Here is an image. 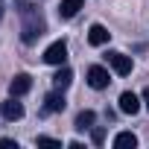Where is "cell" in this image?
Segmentation results:
<instances>
[{
  "instance_id": "obj_5",
  "label": "cell",
  "mask_w": 149,
  "mask_h": 149,
  "mask_svg": "<svg viewBox=\"0 0 149 149\" xmlns=\"http://www.w3.org/2000/svg\"><path fill=\"white\" fill-rule=\"evenodd\" d=\"M29 88H32V76H26V73H18L9 82V94L12 97H24V94H29Z\"/></svg>"
},
{
  "instance_id": "obj_9",
  "label": "cell",
  "mask_w": 149,
  "mask_h": 149,
  "mask_svg": "<svg viewBox=\"0 0 149 149\" xmlns=\"http://www.w3.org/2000/svg\"><path fill=\"white\" fill-rule=\"evenodd\" d=\"M64 105H67V102H64V94H61L58 88H56L53 94H47V97H44V108H47V111H53V114H56V111H64Z\"/></svg>"
},
{
  "instance_id": "obj_12",
  "label": "cell",
  "mask_w": 149,
  "mask_h": 149,
  "mask_svg": "<svg viewBox=\"0 0 149 149\" xmlns=\"http://www.w3.org/2000/svg\"><path fill=\"white\" fill-rule=\"evenodd\" d=\"M82 9V0H61V6H58V15L61 18H73Z\"/></svg>"
},
{
  "instance_id": "obj_17",
  "label": "cell",
  "mask_w": 149,
  "mask_h": 149,
  "mask_svg": "<svg viewBox=\"0 0 149 149\" xmlns=\"http://www.w3.org/2000/svg\"><path fill=\"white\" fill-rule=\"evenodd\" d=\"M143 105H146V108H149V88H146V91H143Z\"/></svg>"
},
{
  "instance_id": "obj_7",
  "label": "cell",
  "mask_w": 149,
  "mask_h": 149,
  "mask_svg": "<svg viewBox=\"0 0 149 149\" xmlns=\"http://www.w3.org/2000/svg\"><path fill=\"white\" fill-rule=\"evenodd\" d=\"M120 111H123V114H137V111H140V100H137V94L123 91V94H120Z\"/></svg>"
},
{
  "instance_id": "obj_15",
  "label": "cell",
  "mask_w": 149,
  "mask_h": 149,
  "mask_svg": "<svg viewBox=\"0 0 149 149\" xmlns=\"http://www.w3.org/2000/svg\"><path fill=\"white\" fill-rule=\"evenodd\" d=\"M0 146H3V149H18V140H12V137H0Z\"/></svg>"
},
{
  "instance_id": "obj_6",
  "label": "cell",
  "mask_w": 149,
  "mask_h": 149,
  "mask_svg": "<svg viewBox=\"0 0 149 149\" xmlns=\"http://www.w3.org/2000/svg\"><path fill=\"white\" fill-rule=\"evenodd\" d=\"M0 114H3L9 123H15V120H21V117H24V105L18 102V97H12V100H6L3 105H0Z\"/></svg>"
},
{
  "instance_id": "obj_1",
  "label": "cell",
  "mask_w": 149,
  "mask_h": 149,
  "mask_svg": "<svg viewBox=\"0 0 149 149\" xmlns=\"http://www.w3.org/2000/svg\"><path fill=\"white\" fill-rule=\"evenodd\" d=\"M21 15H24V26H21V38H24V44H35L41 35H44V29H47V24H44V18L29 6V3H24L21 0Z\"/></svg>"
},
{
  "instance_id": "obj_11",
  "label": "cell",
  "mask_w": 149,
  "mask_h": 149,
  "mask_svg": "<svg viewBox=\"0 0 149 149\" xmlns=\"http://www.w3.org/2000/svg\"><path fill=\"white\" fill-rule=\"evenodd\" d=\"M70 82H73V70H70V67H61V70L56 73V76H53V85H56L58 91H64Z\"/></svg>"
},
{
  "instance_id": "obj_8",
  "label": "cell",
  "mask_w": 149,
  "mask_h": 149,
  "mask_svg": "<svg viewBox=\"0 0 149 149\" xmlns=\"http://www.w3.org/2000/svg\"><path fill=\"white\" fill-rule=\"evenodd\" d=\"M108 38H111V32H108L102 24H94V26L88 29V41H91L94 47H102V44H108Z\"/></svg>"
},
{
  "instance_id": "obj_3",
  "label": "cell",
  "mask_w": 149,
  "mask_h": 149,
  "mask_svg": "<svg viewBox=\"0 0 149 149\" xmlns=\"http://www.w3.org/2000/svg\"><path fill=\"white\" fill-rule=\"evenodd\" d=\"M64 58H67V44L64 41H53L44 50V61L47 64H64Z\"/></svg>"
},
{
  "instance_id": "obj_2",
  "label": "cell",
  "mask_w": 149,
  "mask_h": 149,
  "mask_svg": "<svg viewBox=\"0 0 149 149\" xmlns=\"http://www.w3.org/2000/svg\"><path fill=\"white\" fill-rule=\"evenodd\" d=\"M108 82H111V76H108V70H105V67H100V64L88 67V85H91L94 91H102V88H108Z\"/></svg>"
},
{
  "instance_id": "obj_10",
  "label": "cell",
  "mask_w": 149,
  "mask_h": 149,
  "mask_svg": "<svg viewBox=\"0 0 149 149\" xmlns=\"http://www.w3.org/2000/svg\"><path fill=\"white\" fill-rule=\"evenodd\" d=\"M94 120H97V114H94L91 108H85V111H79V114H76V129H79V132L94 129Z\"/></svg>"
},
{
  "instance_id": "obj_4",
  "label": "cell",
  "mask_w": 149,
  "mask_h": 149,
  "mask_svg": "<svg viewBox=\"0 0 149 149\" xmlns=\"http://www.w3.org/2000/svg\"><path fill=\"white\" fill-rule=\"evenodd\" d=\"M105 58H108V64L114 67L117 76H129V73H132V58H129V56H123V53H108Z\"/></svg>"
},
{
  "instance_id": "obj_16",
  "label": "cell",
  "mask_w": 149,
  "mask_h": 149,
  "mask_svg": "<svg viewBox=\"0 0 149 149\" xmlns=\"http://www.w3.org/2000/svg\"><path fill=\"white\" fill-rule=\"evenodd\" d=\"M91 137H94V143H102V140H105V132H102V129H94Z\"/></svg>"
},
{
  "instance_id": "obj_13",
  "label": "cell",
  "mask_w": 149,
  "mask_h": 149,
  "mask_svg": "<svg viewBox=\"0 0 149 149\" xmlns=\"http://www.w3.org/2000/svg\"><path fill=\"white\" fill-rule=\"evenodd\" d=\"M129 146L134 149V146H137V137H134L132 132H120V134L114 137V149H129Z\"/></svg>"
},
{
  "instance_id": "obj_14",
  "label": "cell",
  "mask_w": 149,
  "mask_h": 149,
  "mask_svg": "<svg viewBox=\"0 0 149 149\" xmlns=\"http://www.w3.org/2000/svg\"><path fill=\"white\" fill-rule=\"evenodd\" d=\"M35 143L38 146H61V140H56V137H38Z\"/></svg>"
}]
</instances>
